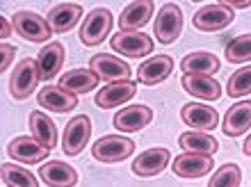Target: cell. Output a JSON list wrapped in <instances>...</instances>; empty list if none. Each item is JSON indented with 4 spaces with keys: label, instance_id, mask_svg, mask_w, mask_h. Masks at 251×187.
<instances>
[{
    "label": "cell",
    "instance_id": "obj_1",
    "mask_svg": "<svg viewBox=\"0 0 251 187\" xmlns=\"http://www.w3.org/2000/svg\"><path fill=\"white\" fill-rule=\"evenodd\" d=\"M41 80V73H39V62L32 60V57H25L21 60L16 67H14V73H12V80H9V94L12 98L16 100H25L32 96V92L37 89Z\"/></svg>",
    "mask_w": 251,
    "mask_h": 187
},
{
    "label": "cell",
    "instance_id": "obj_2",
    "mask_svg": "<svg viewBox=\"0 0 251 187\" xmlns=\"http://www.w3.org/2000/svg\"><path fill=\"white\" fill-rule=\"evenodd\" d=\"M130 153H135V141L121 137V135H105L92 146L94 160L105 162V164L124 162Z\"/></svg>",
    "mask_w": 251,
    "mask_h": 187
},
{
    "label": "cell",
    "instance_id": "obj_3",
    "mask_svg": "<svg viewBox=\"0 0 251 187\" xmlns=\"http://www.w3.org/2000/svg\"><path fill=\"white\" fill-rule=\"evenodd\" d=\"M112 30V12L105 7H96L85 16V23L80 25V41L85 46L103 44Z\"/></svg>",
    "mask_w": 251,
    "mask_h": 187
},
{
    "label": "cell",
    "instance_id": "obj_4",
    "mask_svg": "<svg viewBox=\"0 0 251 187\" xmlns=\"http://www.w3.org/2000/svg\"><path fill=\"white\" fill-rule=\"evenodd\" d=\"M12 25L21 39L32 41V44H46L53 34L48 21L34 12H16L12 19Z\"/></svg>",
    "mask_w": 251,
    "mask_h": 187
},
{
    "label": "cell",
    "instance_id": "obj_5",
    "mask_svg": "<svg viewBox=\"0 0 251 187\" xmlns=\"http://www.w3.org/2000/svg\"><path fill=\"white\" fill-rule=\"evenodd\" d=\"M153 32H155L160 44H174L180 37V32H183V9L176 2L162 5L158 16H155Z\"/></svg>",
    "mask_w": 251,
    "mask_h": 187
},
{
    "label": "cell",
    "instance_id": "obj_6",
    "mask_svg": "<svg viewBox=\"0 0 251 187\" xmlns=\"http://www.w3.org/2000/svg\"><path fill=\"white\" fill-rule=\"evenodd\" d=\"M233 9L231 7H226L224 2H212V5H205L201 7L197 14H194V27L201 30V32H219V30H224L233 23Z\"/></svg>",
    "mask_w": 251,
    "mask_h": 187
},
{
    "label": "cell",
    "instance_id": "obj_7",
    "mask_svg": "<svg viewBox=\"0 0 251 187\" xmlns=\"http://www.w3.org/2000/svg\"><path fill=\"white\" fill-rule=\"evenodd\" d=\"M89 135H92V119L87 114H80V117H73L64 128V135H62V148H64L66 155H80L85 151L87 141H89Z\"/></svg>",
    "mask_w": 251,
    "mask_h": 187
},
{
    "label": "cell",
    "instance_id": "obj_8",
    "mask_svg": "<svg viewBox=\"0 0 251 187\" xmlns=\"http://www.w3.org/2000/svg\"><path fill=\"white\" fill-rule=\"evenodd\" d=\"M110 46L114 53H121L126 57H144V55H151L153 41L144 32H121L119 30L110 39Z\"/></svg>",
    "mask_w": 251,
    "mask_h": 187
},
{
    "label": "cell",
    "instance_id": "obj_9",
    "mask_svg": "<svg viewBox=\"0 0 251 187\" xmlns=\"http://www.w3.org/2000/svg\"><path fill=\"white\" fill-rule=\"evenodd\" d=\"M89 69L99 75V80H110V82H126L130 80V67L124 60H117L112 55L99 53L89 60Z\"/></svg>",
    "mask_w": 251,
    "mask_h": 187
},
{
    "label": "cell",
    "instance_id": "obj_10",
    "mask_svg": "<svg viewBox=\"0 0 251 187\" xmlns=\"http://www.w3.org/2000/svg\"><path fill=\"white\" fill-rule=\"evenodd\" d=\"M169 158L172 153L167 148H149L144 153H139L135 160H132V174L139 176V178H151V176H158L165 171V167L169 164Z\"/></svg>",
    "mask_w": 251,
    "mask_h": 187
},
{
    "label": "cell",
    "instance_id": "obj_11",
    "mask_svg": "<svg viewBox=\"0 0 251 187\" xmlns=\"http://www.w3.org/2000/svg\"><path fill=\"white\" fill-rule=\"evenodd\" d=\"M215 162H212V155H201V153H183L174 160V174L178 178H187V181H194V178H201L208 171H212Z\"/></svg>",
    "mask_w": 251,
    "mask_h": 187
},
{
    "label": "cell",
    "instance_id": "obj_12",
    "mask_svg": "<svg viewBox=\"0 0 251 187\" xmlns=\"http://www.w3.org/2000/svg\"><path fill=\"white\" fill-rule=\"evenodd\" d=\"M137 94V82L126 80V82H110L105 87L96 94L94 103L100 107V110H112V107L124 105L126 100L135 98Z\"/></svg>",
    "mask_w": 251,
    "mask_h": 187
},
{
    "label": "cell",
    "instance_id": "obj_13",
    "mask_svg": "<svg viewBox=\"0 0 251 187\" xmlns=\"http://www.w3.org/2000/svg\"><path fill=\"white\" fill-rule=\"evenodd\" d=\"M180 119L183 123L199 133H203V130H212V128L219 123V114L215 107L210 105H203V103H187L183 105L180 110Z\"/></svg>",
    "mask_w": 251,
    "mask_h": 187
},
{
    "label": "cell",
    "instance_id": "obj_14",
    "mask_svg": "<svg viewBox=\"0 0 251 187\" xmlns=\"http://www.w3.org/2000/svg\"><path fill=\"white\" fill-rule=\"evenodd\" d=\"M153 121V110L146 105H128L121 112L114 114V128L121 133H137Z\"/></svg>",
    "mask_w": 251,
    "mask_h": 187
},
{
    "label": "cell",
    "instance_id": "obj_15",
    "mask_svg": "<svg viewBox=\"0 0 251 187\" xmlns=\"http://www.w3.org/2000/svg\"><path fill=\"white\" fill-rule=\"evenodd\" d=\"M174 71V60L169 55H158V57H151L139 64L137 69V80L146 87H153V85H160L162 80H167Z\"/></svg>",
    "mask_w": 251,
    "mask_h": 187
},
{
    "label": "cell",
    "instance_id": "obj_16",
    "mask_svg": "<svg viewBox=\"0 0 251 187\" xmlns=\"http://www.w3.org/2000/svg\"><path fill=\"white\" fill-rule=\"evenodd\" d=\"M7 153L12 155L14 160L23 162V164H37V162L46 160V155L50 151L44 144H39L34 137H16V140L9 141Z\"/></svg>",
    "mask_w": 251,
    "mask_h": 187
},
{
    "label": "cell",
    "instance_id": "obj_17",
    "mask_svg": "<svg viewBox=\"0 0 251 187\" xmlns=\"http://www.w3.org/2000/svg\"><path fill=\"white\" fill-rule=\"evenodd\" d=\"M153 7L155 5L151 0H135L130 5H126L119 16L121 32H139V27H144L153 16Z\"/></svg>",
    "mask_w": 251,
    "mask_h": 187
},
{
    "label": "cell",
    "instance_id": "obj_18",
    "mask_svg": "<svg viewBox=\"0 0 251 187\" xmlns=\"http://www.w3.org/2000/svg\"><path fill=\"white\" fill-rule=\"evenodd\" d=\"M80 19H82V7L78 2H60L48 12L46 21L53 34H66Z\"/></svg>",
    "mask_w": 251,
    "mask_h": 187
},
{
    "label": "cell",
    "instance_id": "obj_19",
    "mask_svg": "<svg viewBox=\"0 0 251 187\" xmlns=\"http://www.w3.org/2000/svg\"><path fill=\"white\" fill-rule=\"evenodd\" d=\"M37 103H39L44 110H50V112H71V110L78 107L75 94L62 89L60 85H57V87H53V85L44 87L37 94Z\"/></svg>",
    "mask_w": 251,
    "mask_h": 187
},
{
    "label": "cell",
    "instance_id": "obj_20",
    "mask_svg": "<svg viewBox=\"0 0 251 187\" xmlns=\"http://www.w3.org/2000/svg\"><path fill=\"white\" fill-rule=\"evenodd\" d=\"M251 128V100H240L233 107H228L224 121H222V130L226 137H238L245 135Z\"/></svg>",
    "mask_w": 251,
    "mask_h": 187
},
{
    "label": "cell",
    "instance_id": "obj_21",
    "mask_svg": "<svg viewBox=\"0 0 251 187\" xmlns=\"http://www.w3.org/2000/svg\"><path fill=\"white\" fill-rule=\"evenodd\" d=\"M41 181L50 187H73L78 183V171L62 160H50L39 167Z\"/></svg>",
    "mask_w": 251,
    "mask_h": 187
},
{
    "label": "cell",
    "instance_id": "obj_22",
    "mask_svg": "<svg viewBox=\"0 0 251 187\" xmlns=\"http://www.w3.org/2000/svg\"><path fill=\"white\" fill-rule=\"evenodd\" d=\"M37 62H39L41 80H55L57 73L62 71V64H64V46L57 41L46 44L37 55Z\"/></svg>",
    "mask_w": 251,
    "mask_h": 187
},
{
    "label": "cell",
    "instance_id": "obj_23",
    "mask_svg": "<svg viewBox=\"0 0 251 187\" xmlns=\"http://www.w3.org/2000/svg\"><path fill=\"white\" fill-rule=\"evenodd\" d=\"M27 123H30L32 137L39 141V144H44L48 151H53V148L57 146V126H55V121L50 119L48 114L39 112V110H37V112H30Z\"/></svg>",
    "mask_w": 251,
    "mask_h": 187
},
{
    "label": "cell",
    "instance_id": "obj_24",
    "mask_svg": "<svg viewBox=\"0 0 251 187\" xmlns=\"http://www.w3.org/2000/svg\"><path fill=\"white\" fill-rule=\"evenodd\" d=\"M183 89H185L190 96H197V98L203 100H217L222 96V87L219 82L212 78V75H192L185 73L183 75Z\"/></svg>",
    "mask_w": 251,
    "mask_h": 187
},
{
    "label": "cell",
    "instance_id": "obj_25",
    "mask_svg": "<svg viewBox=\"0 0 251 187\" xmlns=\"http://www.w3.org/2000/svg\"><path fill=\"white\" fill-rule=\"evenodd\" d=\"M219 67H222V62L217 60V55L205 53V50L185 55L183 62H180V71L192 75H212L219 71Z\"/></svg>",
    "mask_w": 251,
    "mask_h": 187
},
{
    "label": "cell",
    "instance_id": "obj_26",
    "mask_svg": "<svg viewBox=\"0 0 251 187\" xmlns=\"http://www.w3.org/2000/svg\"><path fill=\"white\" fill-rule=\"evenodd\" d=\"M62 89H66V92L71 94H87L92 92L96 85H99V75L94 73L92 69H71V71H66L64 75L60 78V82H57Z\"/></svg>",
    "mask_w": 251,
    "mask_h": 187
},
{
    "label": "cell",
    "instance_id": "obj_27",
    "mask_svg": "<svg viewBox=\"0 0 251 187\" xmlns=\"http://www.w3.org/2000/svg\"><path fill=\"white\" fill-rule=\"evenodd\" d=\"M178 146L185 151V153H201V155H212L217 153L219 141L212 137V135L199 133V130H190V133H183L178 137Z\"/></svg>",
    "mask_w": 251,
    "mask_h": 187
},
{
    "label": "cell",
    "instance_id": "obj_28",
    "mask_svg": "<svg viewBox=\"0 0 251 187\" xmlns=\"http://www.w3.org/2000/svg\"><path fill=\"white\" fill-rule=\"evenodd\" d=\"M2 183L5 187H39V181L34 178L32 171L19 167V164H12V162H5L2 167Z\"/></svg>",
    "mask_w": 251,
    "mask_h": 187
},
{
    "label": "cell",
    "instance_id": "obj_29",
    "mask_svg": "<svg viewBox=\"0 0 251 187\" xmlns=\"http://www.w3.org/2000/svg\"><path fill=\"white\" fill-rule=\"evenodd\" d=\"M226 60L231 64H242V62H251V34H240L235 39L226 44Z\"/></svg>",
    "mask_w": 251,
    "mask_h": 187
},
{
    "label": "cell",
    "instance_id": "obj_30",
    "mask_svg": "<svg viewBox=\"0 0 251 187\" xmlns=\"http://www.w3.org/2000/svg\"><path fill=\"white\" fill-rule=\"evenodd\" d=\"M226 92H228V96H231V98H242V96L251 94V64H249V67L238 69V71L228 78Z\"/></svg>",
    "mask_w": 251,
    "mask_h": 187
},
{
    "label": "cell",
    "instance_id": "obj_31",
    "mask_svg": "<svg viewBox=\"0 0 251 187\" xmlns=\"http://www.w3.org/2000/svg\"><path fill=\"white\" fill-rule=\"evenodd\" d=\"M242 183V171L238 164H222L210 178L208 187H240Z\"/></svg>",
    "mask_w": 251,
    "mask_h": 187
},
{
    "label": "cell",
    "instance_id": "obj_32",
    "mask_svg": "<svg viewBox=\"0 0 251 187\" xmlns=\"http://www.w3.org/2000/svg\"><path fill=\"white\" fill-rule=\"evenodd\" d=\"M0 50H2V62H0V71H7L12 67L14 55H16V46H9V44H0Z\"/></svg>",
    "mask_w": 251,
    "mask_h": 187
},
{
    "label": "cell",
    "instance_id": "obj_33",
    "mask_svg": "<svg viewBox=\"0 0 251 187\" xmlns=\"http://www.w3.org/2000/svg\"><path fill=\"white\" fill-rule=\"evenodd\" d=\"M0 23H2V32H0V37H2V39H7V37L12 34V25H9V21H7L5 16H2V21H0Z\"/></svg>",
    "mask_w": 251,
    "mask_h": 187
},
{
    "label": "cell",
    "instance_id": "obj_34",
    "mask_svg": "<svg viewBox=\"0 0 251 187\" xmlns=\"http://www.w3.org/2000/svg\"><path fill=\"white\" fill-rule=\"evenodd\" d=\"M224 5L233 9V7H251V2H249V0H245V2H233V0H226Z\"/></svg>",
    "mask_w": 251,
    "mask_h": 187
},
{
    "label": "cell",
    "instance_id": "obj_35",
    "mask_svg": "<svg viewBox=\"0 0 251 187\" xmlns=\"http://www.w3.org/2000/svg\"><path fill=\"white\" fill-rule=\"evenodd\" d=\"M242 148H245V155H249V158H251V135L247 137V141H245V146H242Z\"/></svg>",
    "mask_w": 251,
    "mask_h": 187
}]
</instances>
